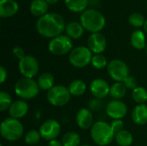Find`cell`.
Segmentation results:
<instances>
[{
  "mask_svg": "<svg viewBox=\"0 0 147 146\" xmlns=\"http://www.w3.org/2000/svg\"><path fill=\"white\" fill-rule=\"evenodd\" d=\"M65 22L61 15L58 13H47L40 17L36 22L38 34L45 38H55L65 30Z\"/></svg>",
  "mask_w": 147,
  "mask_h": 146,
  "instance_id": "6da1fadb",
  "label": "cell"
},
{
  "mask_svg": "<svg viewBox=\"0 0 147 146\" xmlns=\"http://www.w3.org/2000/svg\"><path fill=\"white\" fill-rule=\"evenodd\" d=\"M80 22L84 30L94 33H100L106 24L105 16L98 10L94 9H87L80 16Z\"/></svg>",
  "mask_w": 147,
  "mask_h": 146,
  "instance_id": "7a4b0ae2",
  "label": "cell"
},
{
  "mask_svg": "<svg viewBox=\"0 0 147 146\" xmlns=\"http://www.w3.org/2000/svg\"><path fill=\"white\" fill-rule=\"evenodd\" d=\"M90 137L96 145L107 146L115 139V133L112 130L110 124L106 121L98 120L90 128Z\"/></svg>",
  "mask_w": 147,
  "mask_h": 146,
  "instance_id": "3957f363",
  "label": "cell"
},
{
  "mask_svg": "<svg viewBox=\"0 0 147 146\" xmlns=\"http://www.w3.org/2000/svg\"><path fill=\"white\" fill-rule=\"evenodd\" d=\"M0 133L2 138L5 140L16 142L22 137L24 133V127L20 120L8 117L1 123Z\"/></svg>",
  "mask_w": 147,
  "mask_h": 146,
  "instance_id": "277c9868",
  "label": "cell"
},
{
  "mask_svg": "<svg viewBox=\"0 0 147 146\" xmlns=\"http://www.w3.org/2000/svg\"><path fill=\"white\" fill-rule=\"evenodd\" d=\"M40 87L34 78L22 77L14 85L15 94L22 100H32L40 93Z\"/></svg>",
  "mask_w": 147,
  "mask_h": 146,
  "instance_id": "5b68a950",
  "label": "cell"
},
{
  "mask_svg": "<svg viewBox=\"0 0 147 146\" xmlns=\"http://www.w3.org/2000/svg\"><path fill=\"white\" fill-rule=\"evenodd\" d=\"M71 98V95L67 87L64 85H55L47 93L48 102L57 108L65 106Z\"/></svg>",
  "mask_w": 147,
  "mask_h": 146,
  "instance_id": "8992f818",
  "label": "cell"
},
{
  "mask_svg": "<svg viewBox=\"0 0 147 146\" xmlns=\"http://www.w3.org/2000/svg\"><path fill=\"white\" fill-rule=\"evenodd\" d=\"M73 49L71 39L66 34H60L51 39L48 43V51L55 56H63L70 53Z\"/></svg>",
  "mask_w": 147,
  "mask_h": 146,
  "instance_id": "52a82bcc",
  "label": "cell"
},
{
  "mask_svg": "<svg viewBox=\"0 0 147 146\" xmlns=\"http://www.w3.org/2000/svg\"><path fill=\"white\" fill-rule=\"evenodd\" d=\"M93 53L91 51L84 46L74 47L69 53V62L76 68H84L91 64Z\"/></svg>",
  "mask_w": 147,
  "mask_h": 146,
  "instance_id": "ba28073f",
  "label": "cell"
},
{
  "mask_svg": "<svg viewBox=\"0 0 147 146\" xmlns=\"http://www.w3.org/2000/svg\"><path fill=\"white\" fill-rule=\"evenodd\" d=\"M107 71L109 76L115 82L123 83L130 76V70L127 63L118 59H112L109 62Z\"/></svg>",
  "mask_w": 147,
  "mask_h": 146,
  "instance_id": "9c48e42d",
  "label": "cell"
},
{
  "mask_svg": "<svg viewBox=\"0 0 147 146\" xmlns=\"http://www.w3.org/2000/svg\"><path fill=\"white\" fill-rule=\"evenodd\" d=\"M18 71L22 77L34 78L39 73L40 64L34 56L26 55L18 61Z\"/></svg>",
  "mask_w": 147,
  "mask_h": 146,
  "instance_id": "30bf717a",
  "label": "cell"
},
{
  "mask_svg": "<svg viewBox=\"0 0 147 146\" xmlns=\"http://www.w3.org/2000/svg\"><path fill=\"white\" fill-rule=\"evenodd\" d=\"M40 133L41 138L47 141L56 139L61 133V125L59 122L53 119L45 120L40 126Z\"/></svg>",
  "mask_w": 147,
  "mask_h": 146,
  "instance_id": "8fae6325",
  "label": "cell"
},
{
  "mask_svg": "<svg viewBox=\"0 0 147 146\" xmlns=\"http://www.w3.org/2000/svg\"><path fill=\"white\" fill-rule=\"evenodd\" d=\"M106 114L113 120H122L127 114V104L121 100L110 101L105 108Z\"/></svg>",
  "mask_w": 147,
  "mask_h": 146,
  "instance_id": "7c38bea8",
  "label": "cell"
},
{
  "mask_svg": "<svg viewBox=\"0 0 147 146\" xmlns=\"http://www.w3.org/2000/svg\"><path fill=\"white\" fill-rule=\"evenodd\" d=\"M90 91L95 98L102 100L109 95L110 86L106 80L102 78H96L90 83Z\"/></svg>",
  "mask_w": 147,
  "mask_h": 146,
  "instance_id": "4fadbf2b",
  "label": "cell"
},
{
  "mask_svg": "<svg viewBox=\"0 0 147 146\" xmlns=\"http://www.w3.org/2000/svg\"><path fill=\"white\" fill-rule=\"evenodd\" d=\"M107 46V40L102 33L91 34L87 40V47L94 54H102Z\"/></svg>",
  "mask_w": 147,
  "mask_h": 146,
  "instance_id": "5bb4252c",
  "label": "cell"
},
{
  "mask_svg": "<svg viewBox=\"0 0 147 146\" xmlns=\"http://www.w3.org/2000/svg\"><path fill=\"white\" fill-rule=\"evenodd\" d=\"M76 123L82 130H88L94 125V116L92 111L87 108H80L76 114Z\"/></svg>",
  "mask_w": 147,
  "mask_h": 146,
  "instance_id": "9a60e30c",
  "label": "cell"
},
{
  "mask_svg": "<svg viewBox=\"0 0 147 146\" xmlns=\"http://www.w3.org/2000/svg\"><path fill=\"white\" fill-rule=\"evenodd\" d=\"M9 117L21 120L22 118L25 117L28 112V105L24 100H16L13 102L12 105L9 108Z\"/></svg>",
  "mask_w": 147,
  "mask_h": 146,
  "instance_id": "2e32d148",
  "label": "cell"
},
{
  "mask_svg": "<svg viewBox=\"0 0 147 146\" xmlns=\"http://www.w3.org/2000/svg\"><path fill=\"white\" fill-rule=\"evenodd\" d=\"M19 9L18 3L15 0H0V16L8 18L14 16Z\"/></svg>",
  "mask_w": 147,
  "mask_h": 146,
  "instance_id": "e0dca14e",
  "label": "cell"
},
{
  "mask_svg": "<svg viewBox=\"0 0 147 146\" xmlns=\"http://www.w3.org/2000/svg\"><path fill=\"white\" fill-rule=\"evenodd\" d=\"M132 120L134 124L138 126H144L147 124V105L138 104L132 111Z\"/></svg>",
  "mask_w": 147,
  "mask_h": 146,
  "instance_id": "ac0fdd59",
  "label": "cell"
},
{
  "mask_svg": "<svg viewBox=\"0 0 147 146\" xmlns=\"http://www.w3.org/2000/svg\"><path fill=\"white\" fill-rule=\"evenodd\" d=\"M48 5L46 0H33L30 3V12L33 15L40 18L47 14Z\"/></svg>",
  "mask_w": 147,
  "mask_h": 146,
  "instance_id": "d6986e66",
  "label": "cell"
},
{
  "mask_svg": "<svg viewBox=\"0 0 147 146\" xmlns=\"http://www.w3.org/2000/svg\"><path fill=\"white\" fill-rule=\"evenodd\" d=\"M65 33L66 35L69 36L71 39L78 40L84 34V28L82 26L81 22H71L65 26Z\"/></svg>",
  "mask_w": 147,
  "mask_h": 146,
  "instance_id": "ffe728a7",
  "label": "cell"
},
{
  "mask_svg": "<svg viewBox=\"0 0 147 146\" xmlns=\"http://www.w3.org/2000/svg\"><path fill=\"white\" fill-rule=\"evenodd\" d=\"M37 83L40 89V90L48 91L53 86H55V79L52 73L44 72L40 74L37 79Z\"/></svg>",
  "mask_w": 147,
  "mask_h": 146,
  "instance_id": "44dd1931",
  "label": "cell"
},
{
  "mask_svg": "<svg viewBox=\"0 0 147 146\" xmlns=\"http://www.w3.org/2000/svg\"><path fill=\"white\" fill-rule=\"evenodd\" d=\"M131 45L137 50H143L146 48V35L142 30L137 29L133 32L131 35Z\"/></svg>",
  "mask_w": 147,
  "mask_h": 146,
  "instance_id": "7402d4cb",
  "label": "cell"
},
{
  "mask_svg": "<svg viewBox=\"0 0 147 146\" xmlns=\"http://www.w3.org/2000/svg\"><path fill=\"white\" fill-rule=\"evenodd\" d=\"M70 93L73 96H83L87 89V85L86 83L80 79H76L73 80L68 87Z\"/></svg>",
  "mask_w": 147,
  "mask_h": 146,
  "instance_id": "603a6c76",
  "label": "cell"
},
{
  "mask_svg": "<svg viewBox=\"0 0 147 146\" xmlns=\"http://www.w3.org/2000/svg\"><path fill=\"white\" fill-rule=\"evenodd\" d=\"M127 89L124 85L123 83L115 82L110 86L109 96L113 98V100H121L127 94Z\"/></svg>",
  "mask_w": 147,
  "mask_h": 146,
  "instance_id": "cb8c5ba5",
  "label": "cell"
},
{
  "mask_svg": "<svg viewBox=\"0 0 147 146\" xmlns=\"http://www.w3.org/2000/svg\"><path fill=\"white\" fill-rule=\"evenodd\" d=\"M66 8L72 12H84L89 4V0H65Z\"/></svg>",
  "mask_w": 147,
  "mask_h": 146,
  "instance_id": "d4e9b609",
  "label": "cell"
},
{
  "mask_svg": "<svg viewBox=\"0 0 147 146\" xmlns=\"http://www.w3.org/2000/svg\"><path fill=\"white\" fill-rule=\"evenodd\" d=\"M115 140L119 146H130L134 142V136L129 131L123 129L115 134Z\"/></svg>",
  "mask_w": 147,
  "mask_h": 146,
  "instance_id": "484cf974",
  "label": "cell"
},
{
  "mask_svg": "<svg viewBox=\"0 0 147 146\" xmlns=\"http://www.w3.org/2000/svg\"><path fill=\"white\" fill-rule=\"evenodd\" d=\"M63 146H80L81 139L78 133L74 131H70L65 133L62 137Z\"/></svg>",
  "mask_w": 147,
  "mask_h": 146,
  "instance_id": "4316f807",
  "label": "cell"
},
{
  "mask_svg": "<svg viewBox=\"0 0 147 146\" xmlns=\"http://www.w3.org/2000/svg\"><path fill=\"white\" fill-rule=\"evenodd\" d=\"M132 99L138 104H145L147 102V89L144 87L138 86L132 90Z\"/></svg>",
  "mask_w": 147,
  "mask_h": 146,
  "instance_id": "83f0119b",
  "label": "cell"
},
{
  "mask_svg": "<svg viewBox=\"0 0 147 146\" xmlns=\"http://www.w3.org/2000/svg\"><path fill=\"white\" fill-rule=\"evenodd\" d=\"M41 135L40 133V131L35 130V129H32L29 130L24 137V142L31 146L37 145V144H39V142L41 139Z\"/></svg>",
  "mask_w": 147,
  "mask_h": 146,
  "instance_id": "f1b7e54d",
  "label": "cell"
},
{
  "mask_svg": "<svg viewBox=\"0 0 147 146\" xmlns=\"http://www.w3.org/2000/svg\"><path fill=\"white\" fill-rule=\"evenodd\" d=\"M108 59L102 54H94L91 59L92 66L96 70H102L108 66Z\"/></svg>",
  "mask_w": 147,
  "mask_h": 146,
  "instance_id": "f546056e",
  "label": "cell"
},
{
  "mask_svg": "<svg viewBox=\"0 0 147 146\" xmlns=\"http://www.w3.org/2000/svg\"><path fill=\"white\" fill-rule=\"evenodd\" d=\"M13 101L11 96L6 92V91H1L0 92V111L4 112L6 110H9L10 106L12 105Z\"/></svg>",
  "mask_w": 147,
  "mask_h": 146,
  "instance_id": "4dcf8cb0",
  "label": "cell"
},
{
  "mask_svg": "<svg viewBox=\"0 0 147 146\" xmlns=\"http://www.w3.org/2000/svg\"><path fill=\"white\" fill-rule=\"evenodd\" d=\"M128 22L133 27L140 28V27L144 26L146 20H145V17L143 15H141L140 13H138V12H134L130 15V16L128 18Z\"/></svg>",
  "mask_w": 147,
  "mask_h": 146,
  "instance_id": "1f68e13d",
  "label": "cell"
},
{
  "mask_svg": "<svg viewBox=\"0 0 147 146\" xmlns=\"http://www.w3.org/2000/svg\"><path fill=\"white\" fill-rule=\"evenodd\" d=\"M123 83L126 86V88L127 89H130V90H134L135 88L138 87L137 79L134 77H133V76H129L128 77H127L125 79V81L123 82Z\"/></svg>",
  "mask_w": 147,
  "mask_h": 146,
  "instance_id": "d6a6232c",
  "label": "cell"
},
{
  "mask_svg": "<svg viewBox=\"0 0 147 146\" xmlns=\"http://www.w3.org/2000/svg\"><path fill=\"white\" fill-rule=\"evenodd\" d=\"M110 126L115 134L124 129V122L122 120H113L110 123Z\"/></svg>",
  "mask_w": 147,
  "mask_h": 146,
  "instance_id": "836d02e7",
  "label": "cell"
},
{
  "mask_svg": "<svg viewBox=\"0 0 147 146\" xmlns=\"http://www.w3.org/2000/svg\"><path fill=\"white\" fill-rule=\"evenodd\" d=\"M88 107L89 109L91 111H96V110H100L102 108V102H101L100 99L97 98H94L92 100H90L88 103Z\"/></svg>",
  "mask_w": 147,
  "mask_h": 146,
  "instance_id": "e575fe53",
  "label": "cell"
},
{
  "mask_svg": "<svg viewBox=\"0 0 147 146\" xmlns=\"http://www.w3.org/2000/svg\"><path fill=\"white\" fill-rule=\"evenodd\" d=\"M12 53H13V55H14L16 59H18L19 60L22 59V58H24V57L26 56L23 48H22L21 46H15V47L12 49Z\"/></svg>",
  "mask_w": 147,
  "mask_h": 146,
  "instance_id": "d590c367",
  "label": "cell"
},
{
  "mask_svg": "<svg viewBox=\"0 0 147 146\" xmlns=\"http://www.w3.org/2000/svg\"><path fill=\"white\" fill-rule=\"evenodd\" d=\"M8 77V71L4 66H0V83H3Z\"/></svg>",
  "mask_w": 147,
  "mask_h": 146,
  "instance_id": "8d00e7d4",
  "label": "cell"
},
{
  "mask_svg": "<svg viewBox=\"0 0 147 146\" xmlns=\"http://www.w3.org/2000/svg\"><path fill=\"white\" fill-rule=\"evenodd\" d=\"M47 146H63V144H62V141L56 139L49 141Z\"/></svg>",
  "mask_w": 147,
  "mask_h": 146,
  "instance_id": "74e56055",
  "label": "cell"
},
{
  "mask_svg": "<svg viewBox=\"0 0 147 146\" xmlns=\"http://www.w3.org/2000/svg\"><path fill=\"white\" fill-rule=\"evenodd\" d=\"M48 4H55L59 0H46Z\"/></svg>",
  "mask_w": 147,
  "mask_h": 146,
  "instance_id": "f35d334b",
  "label": "cell"
},
{
  "mask_svg": "<svg viewBox=\"0 0 147 146\" xmlns=\"http://www.w3.org/2000/svg\"><path fill=\"white\" fill-rule=\"evenodd\" d=\"M143 28H144V31L147 34V20H146V22H145V24L143 26Z\"/></svg>",
  "mask_w": 147,
  "mask_h": 146,
  "instance_id": "ab89813d",
  "label": "cell"
},
{
  "mask_svg": "<svg viewBox=\"0 0 147 146\" xmlns=\"http://www.w3.org/2000/svg\"><path fill=\"white\" fill-rule=\"evenodd\" d=\"M80 146H91V145H87V144H84V145H81Z\"/></svg>",
  "mask_w": 147,
  "mask_h": 146,
  "instance_id": "60d3db41",
  "label": "cell"
},
{
  "mask_svg": "<svg viewBox=\"0 0 147 146\" xmlns=\"http://www.w3.org/2000/svg\"><path fill=\"white\" fill-rule=\"evenodd\" d=\"M145 52H146V54H147V46H146V48H145Z\"/></svg>",
  "mask_w": 147,
  "mask_h": 146,
  "instance_id": "b9f144b4",
  "label": "cell"
},
{
  "mask_svg": "<svg viewBox=\"0 0 147 146\" xmlns=\"http://www.w3.org/2000/svg\"><path fill=\"white\" fill-rule=\"evenodd\" d=\"M0 146H3V145H2V144H1V145H0Z\"/></svg>",
  "mask_w": 147,
  "mask_h": 146,
  "instance_id": "7bdbcfd3",
  "label": "cell"
},
{
  "mask_svg": "<svg viewBox=\"0 0 147 146\" xmlns=\"http://www.w3.org/2000/svg\"><path fill=\"white\" fill-rule=\"evenodd\" d=\"M35 146H40V145H35Z\"/></svg>",
  "mask_w": 147,
  "mask_h": 146,
  "instance_id": "ee69618b",
  "label": "cell"
}]
</instances>
